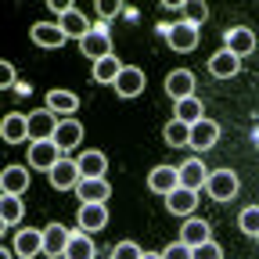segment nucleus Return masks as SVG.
<instances>
[{
	"label": "nucleus",
	"mask_w": 259,
	"mask_h": 259,
	"mask_svg": "<svg viewBox=\"0 0 259 259\" xmlns=\"http://www.w3.org/2000/svg\"><path fill=\"white\" fill-rule=\"evenodd\" d=\"M79 51H83V58H94V61L112 58V36H108V25H94L87 36L79 40Z\"/></svg>",
	"instance_id": "obj_1"
},
{
	"label": "nucleus",
	"mask_w": 259,
	"mask_h": 259,
	"mask_svg": "<svg viewBox=\"0 0 259 259\" xmlns=\"http://www.w3.org/2000/svg\"><path fill=\"white\" fill-rule=\"evenodd\" d=\"M238 187H241V180H238V173H231V169L209 173V184H205V191H209L212 202H231L234 194H238Z\"/></svg>",
	"instance_id": "obj_2"
},
{
	"label": "nucleus",
	"mask_w": 259,
	"mask_h": 259,
	"mask_svg": "<svg viewBox=\"0 0 259 259\" xmlns=\"http://www.w3.org/2000/svg\"><path fill=\"white\" fill-rule=\"evenodd\" d=\"M58 115L51 108H36V112H29V141H54L58 134Z\"/></svg>",
	"instance_id": "obj_3"
},
{
	"label": "nucleus",
	"mask_w": 259,
	"mask_h": 259,
	"mask_svg": "<svg viewBox=\"0 0 259 259\" xmlns=\"http://www.w3.org/2000/svg\"><path fill=\"white\" fill-rule=\"evenodd\" d=\"M58 162H61V148H58L54 141H32V144H29V166H32V169L51 173Z\"/></svg>",
	"instance_id": "obj_4"
},
{
	"label": "nucleus",
	"mask_w": 259,
	"mask_h": 259,
	"mask_svg": "<svg viewBox=\"0 0 259 259\" xmlns=\"http://www.w3.org/2000/svg\"><path fill=\"white\" fill-rule=\"evenodd\" d=\"M223 47L231 51L234 58H248V54L255 51V32L245 29V25H234V29L223 32Z\"/></svg>",
	"instance_id": "obj_5"
},
{
	"label": "nucleus",
	"mask_w": 259,
	"mask_h": 259,
	"mask_svg": "<svg viewBox=\"0 0 259 259\" xmlns=\"http://www.w3.org/2000/svg\"><path fill=\"white\" fill-rule=\"evenodd\" d=\"M112 87H115L119 97H137L148 87V76H144V69H137V65H122V72H119V79Z\"/></svg>",
	"instance_id": "obj_6"
},
{
	"label": "nucleus",
	"mask_w": 259,
	"mask_h": 259,
	"mask_svg": "<svg viewBox=\"0 0 259 259\" xmlns=\"http://www.w3.org/2000/svg\"><path fill=\"white\" fill-rule=\"evenodd\" d=\"M166 40L173 51L180 54H191L194 47H198V25H191V22H177L173 29H166Z\"/></svg>",
	"instance_id": "obj_7"
},
{
	"label": "nucleus",
	"mask_w": 259,
	"mask_h": 259,
	"mask_svg": "<svg viewBox=\"0 0 259 259\" xmlns=\"http://www.w3.org/2000/svg\"><path fill=\"white\" fill-rule=\"evenodd\" d=\"M47 177H51V187H58V191H72V187L83 180L79 162H72V158H61V162H58V166H54Z\"/></svg>",
	"instance_id": "obj_8"
},
{
	"label": "nucleus",
	"mask_w": 259,
	"mask_h": 259,
	"mask_svg": "<svg viewBox=\"0 0 259 259\" xmlns=\"http://www.w3.org/2000/svg\"><path fill=\"white\" fill-rule=\"evenodd\" d=\"M76 220H79V231H101V227L108 223V205L105 202H83L79 205V212H76Z\"/></svg>",
	"instance_id": "obj_9"
},
{
	"label": "nucleus",
	"mask_w": 259,
	"mask_h": 259,
	"mask_svg": "<svg viewBox=\"0 0 259 259\" xmlns=\"http://www.w3.org/2000/svg\"><path fill=\"white\" fill-rule=\"evenodd\" d=\"M177 173H180V187H191V191L209 184V169H205L202 158H187L184 166H177Z\"/></svg>",
	"instance_id": "obj_10"
},
{
	"label": "nucleus",
	"mask_w": 259,
	"mask_h": 259,
	"mask_svg": "<svg viewBox=\"0 0 259 259\" xmlns=\"http://www.w3.org/2000/svg\"><path fill=\"white\" fill-rule=\"evenodd\" d=\"M76 194H79V202H108V194H112V184L105 177H83L76 184Z\"/></svg>",
	"instance_id": "obj_11"
},
{
	"label": "nucleus",
	"mask_w": 259,
	"mask_h": 259,
	"mask_svg": "<svg viewBox=\"0 0 259 259\" xmlns=\"http://www.w3.org/2000/svg\"><path fill=\"white\" fill-rule=\"evenodd\" d=\"M194 205H198V191H191V187H173L166 194V209L173 216H191Z\"/></svg>",
	"instance_id": "obj_12"
},
{
	"label": "nucleus",
	"mask_w": 259,
	"mask_h": 259,
	"mask_svg": "<svg viewBox=\"0 0 259 259\" xmlns=\"http://www.w3.org/2000/svg\"><path fill=\"white\" fill-rule=\"evenodd\" d=\"M54 144L61 148V151H72L76 144H83V122L79 119H61L58 122V134H54Z\"/></svg>",
	"instance_id": "obj_13"
},
{
	"label": "nucleus",
	"mask_w": 259,
	"mask_h": 259,
	"mask_svg": "<svg viewBox=\"0 0 259 259\" xmlns=\"http://www.w3.org/2000/svg\"><path fill=\"white\" fill-rule=\"evenodd\" d=\"M209 72L216 76V79H231V76H238L241 72V58H234L231 51H216L212 58H209Z\"/></svg>",
	"instance_id": "obj_14"
},
{
	"label": "nucleus",
	"mask_w": 259,
	"mask_h": 259,
	"mask_svg": "<svg viewBox=\"0 0 259 259\" xmlns=\"http://www.w3.org/2000/svg\"><path fill=\"white\" fill-rule=\"evenodd\" d=\"M166 94L173 97V101H184V97H194V72L187 69H177L166 76Z\"/></svg>",
	"instance_id": "obj_15"
},
{
	"label": "nucleus",
	"mask_w": 259,
	"mask_h": 259,
	"mask_svg": "<svg viewBox=\"0 0 259 259\" xmlns=\"http://www.w3.org/2000/svg\"><path fill=\"white\" fill-rule=\"evenodd\" d=\"M65 40V32H61V25H54V22H36L32 25V44L36 47H47V51H54V47H61Z\"/></svg>",
	"instance_id": "obj_16"
},
{
	"label": "nucleus",
	"mask_w": 259,
	"mask_h": 259,
	"mask_svg": "<svg viewBox=\"0 0 259 259\" xmlns=\"http://www.w3.org/2000/svg\"><path fill=\"white\" fill-rule=\"evenodd\" d=\"M69 238H72V234L65 231L61 223H51V227H44V252H47V255H54V259H58V255L65 259V248H69Z\"/></svg>",
	"instance_id": "obj_17"
},
{
	"label": "nucleus",
	"mask_w": 259,
	"mask_h": 259,
	"mask_svg": "<svg viewBox=\"0 0 259 259\" xmlns=\"http://www.w3.org/2000/svg\"><path fill=\"white\" fill-rule=\"evenodd\" d=\"M216 141H220V126H216L212 119H202V122H194V126H191V148L209 151Z\"/></svg>",
	"instance_id": "obj_18"
},
{
	"label": "nucleus",
	"mask_w": 259,
	"mask_h": 259,
	"mask_svg": "<svg viewBox=\"0 0 259 259\" xmlns=\"http://www.w3.org/2000/svg\"><path fill=\"white\" fill-rule=\"evenodd\" d=\"M180 241H184V245H191V248H198V245L212 241L209 223H205V220H194V216H187V220H184V231H180Z\"/></svg>",
	"instance_id": "obj_19"
},
{
	"label": "nucleus",
	"mask_w": 259,
	"mask_h": 259,
	"mask_svg": "<svg viewBox=\"0 0 259 259\" xmlns=\"http://www.w3.org/2000/svg\"><path fill=\"white\" fill-rule=\"evenodd\" d=\"M58 25H61V32H65L69 40H83L87 32L94 29V25L87 22V15H83V11H76V8H72V11H65V15L58 18Z\"/></svg>",
	"instance_id": "obj_20"
},
{
	"label": "nucleus",
	"mask_w": 259,
	"mask_h": 259,
	"mask_svg": "<svg viewBox=\"0 0 259 259\" xmlns=\"http://www.w3.org/2000/svg\"><path fill=\"white\" fill-rule=\"evenodd\" d=\"M0 134H4L8 144H22V141H29V115L11 112V115L4 119V126H0Z\"/></svg>",
	"instance_id": "obj_21"
},
{
	"label": "nucleus",
	"mask_w": 259,
	"mask_h": 259,
	"mask_svg": "<svg viewBox=\"0 0 259 259\" xmlns=\"http://www.w3.org/2000/svg\"><path fill=\"white\" fill-rule=\"evenodd\" d=\"M148 187H151L155 194H169L173 187H180V173H177L173 166H155L151 177H148Z\"/></svg>",
	"instance_id": "obj_22"
},
{
	"label": "nucleus",
	"mask_w": 259,
	"mask_h": 259,
	"mask_svg": "<svg viewBox=\"0 0 259 259\" xmlns=\"http://www.w3.org/2000/svg\"><path fill=\"white\" fill-rule=\"evenodd\" d=\"M15 252H18V259H32V255H40L44 252V231H18V238H15Z\"/></svg>",
	"instance_id": "obj_23"
},
{
	"label": "nucleus",
	"mask_w": 259,
	"mask_h": 259,
	"mask_svg": "<svg viewBox=\"0 0 259 259\" xmlns=\"http://www.w3.org/2000/svg\"><path fill=\"white\" fill-rule=\"evenodd\" d=\"M47 108H51L54 115H65V119H69V115L79 108V97H76L72 90H51V94H47Z\"/></svg>",
	"instance_id": "obj_24"
},
{
	"label": "nucleus",
	"mask_w": 259,
	"mask_h": 259,
	"mask_svg": "<svg viewBox=\"0 0 259 259\" xmlns=\"http://www.w3.org/2000/svg\"><path fill=\"white\" fill-rule=\"evenodd\" d=\"M0 184H4V194H22V191H29V169L25 166H8L0 173Z\"/></svg>",
	"instance_id": "obj_25"
},
{
	"label": "nucleus",
	"mask_w": 259,
	"mask_h": 259,
	"mask_svg": "<svg viewBox=\"0 0 259 259\" xmlns=\"http://www.w3.org/2000/svg\"><path fill=\"white\" fill-rule=\"evenodd\" d=\"M94 255H97V248H94V241H90V234H87V231H79V234H72V238H69L65 259H94Z\"/></svg>",
	"instance_id": "obj_26"
},
{
	"label": "nucleus",
	"mask_w": 259,
	"mask_h": 259,
	"mask_svg": "<svg viewBox=\"0 0 259 259\" xmlns=\"http://www.w3.org/2000/svg\"><path fill=\"white\" fill-rule=\"evenodd\" d=\"M76 162H79V173L83 177H105V169H108L105 151H83Z\"/></svg>",
	"instance_id": "obj_27"
},
{
	"label": "nucleus",
	"mask_w": 259,
	"mask_h": 259,
	"mask_svg": "<svg viewBox=\"0 0 259 259\" xmlns=\"http://www.w3.org/2000/svg\"><path fill=\"white\" fill-rule=\"evenodd\" d=\"M173 119L194 126V122H202V119H205V108H202L198 97H184V101H177V115H173Z\"/></svg>",
	"instance_id": "obj_28"
},
{
	"label": "nucleus",
	"mask_w": 259,
	"mask_h": 259,
	"mask_svg": "<svg viewBox=\"0 0 259 259\" xmlns=\"http://www.w3.org/2000/svg\"><path fill=\"white\" fill-rule=\"evenodd\" d=\"M119 72H122V61H119L115 54L94 61V79H97V83H108V87H112V83L119 79Z\"/></svg>",
	"instance_id": "obj_29"
},
{
	"label": "nucleus",
	"mask_w": 259,
	"mask_h": 259,
	"mask_svg": "<svg viewBox=\"0 0 259 259\" xmlns=\"http://www.w3.org/2000/svg\"><path fill=\"white\" fill-rule=\"evenodd\" d=\"M166 144L169 148H191V126L187 122H180V119H173V122H166Z\"/></svg>",
	"instance_id": "obj_30"
},
{
	"label": "nucleus",
	"mask_w": 259,
	"mask_h": 259,
	"mask_svg": "<svg viewBox=\"0 0 259 259\" xmlns=\"http://www.w3.org/2000/svg\"><path fill=\"white\" fill-rule=\"evenodd\" d=\"M25 216V205H22V194H4V202H0V220L8 227H15L18 220Z\"/></svg>",
	"instance_id": "obj_31"
},
{
	"label": "nucleus",
	"mask_w": 259,
	"mask_h": 259,
	"mask_svg": "<svg viewBox=\"0 0 259 259\" xmlns=\"http://www.w3.org/2000/svg\"><path fill=\"white\" fill-rule=\"evenodd\" d=\"M238 227H241L248 238H259V205H248V209L238 216Z\"/></svg>",
	"instance_id": "obj_32"
},
{
	"label": "nucleus",
	"mask_w": 259,
	"mask_h": 259,
	"mask_svg": "<svg viewBox=\"0 0 259 259\" xmlns=\"http://www.w3.org/2000/svg\"><path fill=\"white\" fill-rule=\"evenodd\" d=\"M184 15H187L184 22L198 25V29H202V25L209 22V8H205V4H198V0H187V4H184Z\"/></svg>",
	"instance_id": "obj_33"
},
{
	"label": "nucleus",
	"mask_w": 259,
	"mask_h": 259,
	"mask_svg": "<svg viewBox=\"0 0 259 259\" xmlns=\"http://www.w3.org/2000/svg\"><path fill=\"white\" fill-rule=\"evenodd\" d=\"M112 259H144V252H141L137 241H119L112 248Z\"/></svg>",
	"instance_id": "obj_34"
},
{
	"label": "nucleus",
	"mask_w": 259,
	"mask_h": 259,
	"mask_svg": "<svg viewBox=\"0 0 259 259\" xmlns=\"http://www.w3.org/2000/svg\"><path fill=\"white\" fill-rule=\"evenodd\" d=\"M191 255H194V259H223V248H220L216 241H205V245H198V248H191Z\"/></svg>",
	"instance_id": "obj_35"
},
{
	"label": "nucleus",
	"mask_w": 259,
	"mask_h": 259,
	"mask_svg": "<svg viewBox=\"0 0 259 259\" xmlns=\"http://www.w3.org/2000/svg\"><path fill=\"white\" fill-rule=\"evenodd\" d=\"M162 259H194V255H191V245L177 241V245H169L166 252H162Z\"/></svg>",
	"instance_id": "obj_36"
},
{
	"label": "nucleus",
	"mask_w": 259,
	"mask_h": 259,
	"mask_svg": "<svg viewBox=\"0 0 259 259\" xmlns=\"http://www.w3.org/2000/svg\"><path fill=\"white\" fill-rule=\"evenodd\" d=\"M119 11H122L119 0H101V4H97V15H101V18H112V15H119Z\"/></svg>",
	"instance_id": "obj_37"
},
{
	"label": "nucleus",
	"mask_w": 259,
	"mask_h": 259,
	"mask_svg": "<svg viewBox=\"0 0 259 259\" xmlns=\"http://www.w3.org/2000/svg\"><path fill=\"white\" fill-rule=\"evenodd\" d=\"M18 79H15V69L11 65H0V87H15Z\"/></svg>",
	"instance_id": "obj_38"
},
{
	"label": "nucleus",
	"mask_w": 259,
	"mask_h": 259,
	"mask_svg": "<svg viewBox=\"0 0 259 259\" xmlns=\"http://www.w3.org/2000/svg\"><path fill=\"white\" fill-rule=\"evenodd\" d=\"M51 8L58 11V18H61L65 11H72V4H69V0H51Z\"/></svg>",
	"instance_id": "obj_39"
},
{
	"label": "nucleus",
	"mask_w": 259,
	"mask_h": 259,
	"mask_svg": "<svg viewBox=\"0 0 259 259\" xmlns=\"http://www.w3.org/2000/svg\"><path fill=\"white\" fill-rule=\"evenodd\" d=\"M144 259H162V252H144Z\"/></svg>",
	"instance_id": "obj_40"
}]
</instances>
